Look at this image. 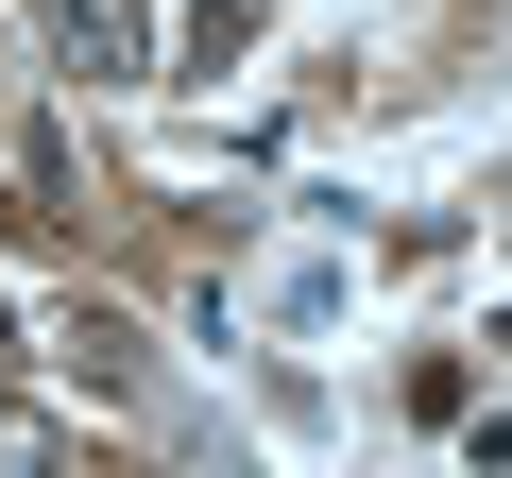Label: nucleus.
Instances as JSON below:
<instances>
[{
	"label": "nucleus",
	"instance_id": "f257e3e1",
	"mask_svg": "<svg viewBox=\"0 0 512 478\" xmlns=\"http://www.w3.org/2000/svg\"><path fill=\"white\" fill-rule=\"evenodd\" d=\"M52 52H69L86 86H137V69H154V0H52Z\"/></svg>",
	"mask_w": 512,
	"mask_h": 478
},
{
	"label": "nucleus",
	"instance_id": "f03ea898",
	"mask_svg": "<svg viewBox=\"0 0 512 478\" xmlns=\"http://www.w3.org/2000/svg\"><path fill=\"white\" fill-rule=\"evenodd\" d=\"M69 376H86L103 410H154V359H137V325H120V308H86V325H69Z\"/></svg>",
	"mask_w": 512,
	"mask_h": 478
}]
</instances>
